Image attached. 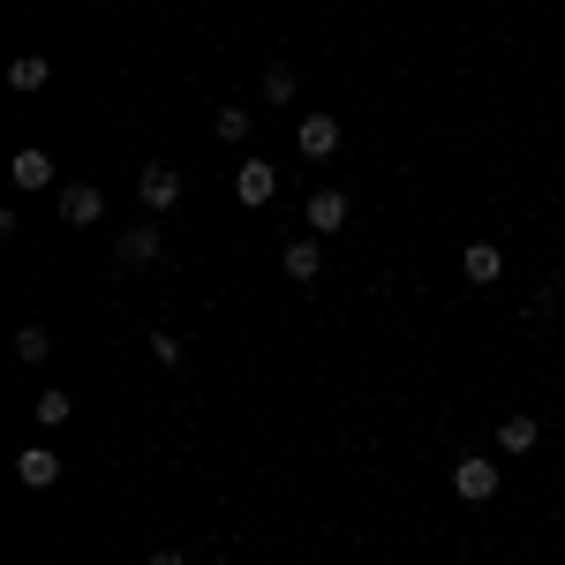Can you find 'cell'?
Listing matches in <instances>:
<instances>
[{
    "label": "cell",
    "instance_id": "obj_1",
    "mask_svg": "<svg viewBox=\"0 0 565 565\" xmlns=\"http://www.w3.org/2000/svg\"><path fill=\"white\" fill-rule=\"evenodd\" d=\"M498 482H505V468H498L490 452L452 460V498H468V505H490V498H498Z\"/></svg>",
    "mask_w": 565,
    "mask_h": 565
},
{
    "label": "cell",
    "instance_id": "obj_8",
    "mask_svg": "<svg viewBox=\"0 0 565 565\" xmlns=\"http://www.w3.org/2000/svg\"><path fill=\"white\" fill-rule=\"evenodd\" d=\"M61 218H68V226H98V218H106V189L68 181V189H61Z\"/></svg>",
    "mask_w": 565,
    "mask_h": 565
},
{
    "label": "cell",
    "instance_id": "obj_5",
    "mask_svg": "<svg viewBox=\"0 0 565 565\" xmlns=\"http://www.w3.org/2000/svg\"><path fill=\"white\" fill-rule=\"evenodd\" d=\"M53 174H61V167H53V159H45L39 143H23V151H15V159H8V181H15V189H23V196H39V189H53Z\"/></svg>",
    "mask_w": 565,
    "mask_h": 565
},
{
    "label": "cell",
    "instance_id": "obj_3",
    "mask_svg": "<svg viewBox=\"0 0 565 565\" xmlns=\"http://www.w3.org/2000/svg\"><path fill=\"white\" fill-rule=\"evenodd\" d=\"M114 257L129 264V271H151V264L167 257V226H159V218H151V226H121V234H114Z\"/></svg>",
    "mask_w": 565,
    "mask_h": 565
},
{
    "label": "cell",
    "instance_id": "obj_6",
    "mask_svg": "<svg viewBox=\"0 0 565 565\" xmlns=\"http://www.w3.org/2000/svg\"><path fill=\"white\" fill-rule=\"evenodd\" d=\"M234 196H242L249 212H257V204H271V196H279V167H271V159H242V174H234Z\"/></svg>",
    "mask_w": 565,
    "mask_h": 565
},
{
    "label": "cell",
    "instance_id": "obj_16",
    "mask_svg": "<svg viewBox=\"0 0 565 565\" xmlns=\"http://www.w3.org/2000/svg\"><path fill=\"white\" fill-rule=\"evenodd\" d=\"M45 354H53V332H45V324H23V332H15V362H31V370H39Z\"/></svg>",
    "mask_w": 565,
    "mask_h": 565
},
{
    "label": "cell",
    "instance_id": "obj_19",
    "mask_svg": "<svg viewBox=\"0 0 565 565\" xmlns=\"http://www.w3.org/2000/svg\"><path fill=\"white\" fill-rule=\"evenodd\" d=\"M143 565H189V558H181L174 543H167V551H151V558H143Z\"/></svg>",
    "mask_w": 565,
    "mask_h": 565
},
{
    "label": "cell",
    "instance_id": "obj_13",
    "mask_svg": "<svg viewBox=\"0 0 565 565\" xmlns=\"http://www.w3.org/2000/svg\"><path fill=\"white\" fill-rule=\"evenodd\" d=\"M53 84V61L45 53H15V68H8V90H45Z\"/></svg>",
    "mask_w": 565,
    "mask_h": 565
},
{
    "label": "cell",
    "instance_id": "obj_2",
    "mask_svg": "<svg viewBox=\"0 0 565 565\" xmlns=\"http://www.w3.org/2000/svg\"><path fill=\"white\" fill-rule=\"evenodd\" d=\"M136 196H143V212H151V218H167L181 204V167H167V159L136 167Z\"/></svg>",
    "mask_w": 565,
    "mask_h": 565
},
{
    "label": "cell",
    "instance_id": "obj_12",
    "mask_svg": "<svg viewBox=\"0 0 565 565\" xmlns=\"http://www.w3.org/2000/svg\"><path fill=\"white\" fill-rule=\"evenodd\" d=\"M535 437H543L535 415H505V423H498V452H505V460H521V452H535Z\"/></svg>",
    "mask_w": 565,
    "mask_h": 565
},
{
    "label": "cell",
    "instance_id": "obj_10",
    "mask_svg": "<svg viewBox=\"0 0 565 565\" xmlns=\"http://www.w3.org/2000/svg\"><path fill=\"white\" fill-rule=\"evenodd\" d=\"M15 482H23V490H53V482H61V452H53V445L15 452Z\"/></svg>",
    "mask_w": 565,
    "mask_h": 565
},
{
    "label": "cell",
    "instance_id": "obj_18",
    "mask_svg": "<svg viewBox=\"0 0 565 565\" xmlns=\"http://www.w3.org/2000/svg\"><path fill=\"white\" fill-rule=\"evenodd\" d=\"M151 362H159V370H181V340H174V332H167V324L151 332Z\"/></svg>",
    "mask_w": 565,
    "mask_h": 565
},
{
    "label": "cell",
    "instance_id": "obj_14",
    "mask_svg": "<svg viewBox=\"0 0 565 565\" xmlns=\"http://www.w3.org/2000/svg\"><path fill=\"white\" fill-rule=\"evenodd\" d=\"M249 129H257V114H249V106H218V114H212L218 143H249Z\"/></svg>",
    "mask_w": 565,
    "mask_h": 565
},
{
    "label": "cell",
    "instance_id": "obj_17",
    "mask_svg": "<svg viewBox=\"0 0 565 565\" xmlns=\"http://www.w3.org/2000/svg\"><path fill=\"white\" fill-rule=\"evenodd\" d=\"M295 90H302V76H295L287 61H271V68H264V98H271V106H287Z\"/></svg>",
    "mask_w": 565,
    "mask_h": 565
},
{
    "label": "cell",
    "instance_id": "obj_15",
    "mask_svg": "<svg viewBox=\"0 0 565 565\" xmlns=\"http://www.w3.org/2000/svg\"><path fill=\"white\" fill-rule=\"evenodd\" d=\"M31 415H39V430H61V423L76 415V399H68V392H53V385H45L39 399H31Z\"/></svg>",
    "mask_w": 565,
    "mask_h": 565
},
{
    "label": "cell",
    "instance_id": "obj_11",
    "mask_svg": "<svg viewBox=\"0 0 565 565\" xmlns=\"http://www.w3.org/2000/svg\"><path fill=\"white\" fill-rule=\"evenodd\" d=\"M279 271H287L295 287H309V279L324 271V249H317V234H302V242H287V249H279Z\"/></svg>",
    "mask_w": 565,
    "mask_h": 565
},
{
    "label": "cell",
    "instance_id": "obj_9",
    "mask_svg": "<svg viewBox=\"0 0 565 565\" xmlns=\"http://www.w3.org/2000/svg\"><path fill=\"white\" fill-rule=\"evenodd\" d=\"M460 271H468V287H498L505 279V249L498 242H468L460 249Z\"/></svg>",
    "mask_w": 565,
    "mask_h": 565
},
{
    "label": "cell",
    "instance_id": "obj_4",
    "mask_svg": "<svg viewBox=\"0 0 565 565\" xmlns=\"http://www.w3.org/2000/svg\"><path fill=\"white\" fill-rule=\"evenodd\" d=\"M295 143H302V159H332V151L348 143V129H340V114H302Z\"/></svg>",
    "mask_w": 565,
    "mask_h": 565
},
{
    "label": "cell",
    "instance_id": "obj_7",
    "mask_svg": "<svg viewBox=\"0 0 565 565\" xmlns=\"http://www.w3.org/2000/svg\"><path fill=\"white\" fill-rule=\"evenodd\" d=\"M302 218H309V234H340L348 226V189H309Z\"/></svg>",
    "mask_w": 565,
    "mask_h": 565
},
{
    "label": "cell",
    "instance_id": "obj_20",
    "mask_svg": "<svg viewBox=\"0 0 565 565\" xmlns=\"http://www.w3.org/2000/svg\"><path fill=\"white\" fill-rule=\"evenodd\" d=\"M218 565H234V558H218Z\"/></svg>",
    "mask_w": 565,
    "mask_h": 565
}]
</instances>
